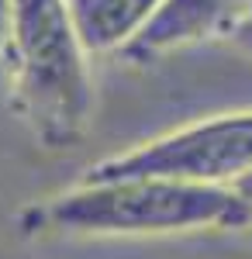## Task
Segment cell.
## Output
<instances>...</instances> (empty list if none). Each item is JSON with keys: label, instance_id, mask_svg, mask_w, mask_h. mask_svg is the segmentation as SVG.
<instances>
[{"label": "cell", "instance_id": "2", "mask_svg": "<svg viewBox=\"0 0 252 259\" xmlns=\"http://www.w3.org/2000/svg\"><path fill=\"white\" fill-rule=\"evenodd\" d=\"M41 221L69 235H170L197 228H238L252 211L232 187L173 177L97 180L45 204Z\"/></svg>", "mask_w": 252, "mask_h": 259}, {"label": "cell", "instance_id": "6", "mask_svg": "<svg viewBox=\"0 0 252 259\" xmlns=\"http://www.w3.org/2000/svg\"><path fill=\"white\" fill-rule=\"evenodd\" d=\"M232 190H235V197H238V200H242V204H245V207L252 211V169H245L242 177L235 180Z\"/></svg>", "mask_w": 252, "mask_h": 259}, {"label": "cell", "instance_id": "8", "mask_svg": "<svg viewBox=\"0 0 252 259\" xmlns=\"http://www.w3.org/2000/svg\"><path fill=\"white\" fill-rule=\"evenodd\" d=\"M238 35H252V18L245 21V28H242V31H238Z\"/></svg>", "mask_w": 252, "mask_h": 259}, {"label": "cell", "instance_id": "3", "mask_svg": "<svg viewBox=\"0 0 252 259\" xmlns=\"http://www.w3.org/2000/svg\"><path fill=\"white\" fill-rule=\"evenodd\" d=\"M252 169V111H232L155 135L83 169V183L124 177H173L232 187Z\"/></svg>", "mask_w": 252, "mask_h": 259}, {"label": "cell", "instance_id": "5", "mask_svg": "<svg viewBox=\"0 0 252 259\" xmlns=\"http://www.w3.org/2000/svg\"><path fill=\"white\" fill-rule=\"evenodd\" d=\"M162 0H66L69 21L90 56L124 52Z\"/></svg>", "mask_w": 252, "mask_h": 259}, {"label": "cell", "instance_id": "4", "mask_svg": "<svg viewBox=\"0 0 252 259\" xmlns=\"http://www.w3.org/2000/svg\"><path fill=\"white\" fill-rule=\"evenodd\" d=\"M252 18V0H162L152 21L124 49L128 59H159L218 35H238Z\"/></svg>", "mask_w": 252, "mask_h": 259}, {"label": "cell", "instance_id": "1", "mask_svg": "<svg viewBox=\"0 0 252 259\" xmlns=\"http://www.w3.org/2000/svg\"><path fill=\"white\" fill-rule=\"evenodd\" d=\"M90 52L69 21L66 0H14L0 49L11 104L45 149L83 139L94 114Z\"/></svg>", "mask_w": 252, "mask_h": 259}, {"label": "cell", "instance_id": "7", "mask_svg": "<svg viewBox=\"0 0 252 259\" xmlns=\"http://www.w3.org/2000/svg\"><path fill=\"white\" fill-rule=\"evenodd\" d=\"M11 4L14 0H0V49H4V35H7V21H11Z\"/></svg>", "mask_w": 252, "mask_h": 259}]
</instances>
